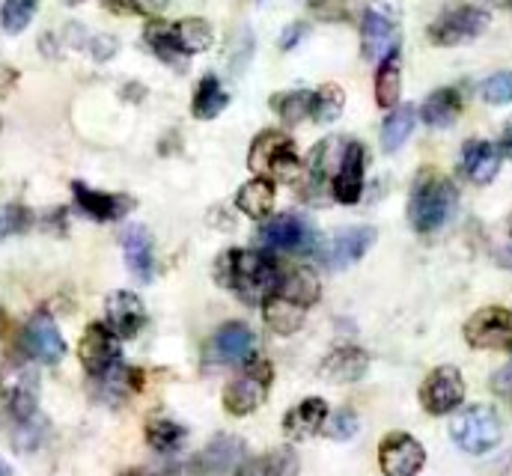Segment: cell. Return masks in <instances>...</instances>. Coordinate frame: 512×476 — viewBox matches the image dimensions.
<instances>
[{
  "label": "cell",
  "mask_w": 512,
  "mask_h": 476,
  "mask_svg": "<svg viewBox=\"0 0 512 476\" xmlns=\"http://www.w3.org/2000/svg\"><path fill=\"white\" fill-rule=\"evenodd\" d=\"M218 280L233 289L245 304H262L280 286V265L268 253L256 250H227L218 259Z\"/></svg>",
  "instance_id": "cell-1"
},
{
  "label": "cell",
  "mask_w": 512,
  "mask_h": 476,
  "mask_svg": "<svg viewBox=\"0 0 512 476\" xmlns=\"http://www.w3.org/2000/svg\"><path fill=\"white\" fill-rule=\"evenodd\" d=\"M456 203H459V194L453 182L435 170H423L408 200V221L417 233H435L450 221V215L456 212Z\"/></svg>",
  "instance_id": "cell-2"
},
{
  "label": "cell",
  "mask_w": 512,
  "mask_h": 476,
  "mask_svg": "<svg viewBox=\"0 0 512 476\" xmlns=\"http://www.w3.org/2000/svg\"><path fill=\"white\" fill-rule=\"evenodd\" d=\"M0 414L9 426L39 417V372L24 355L0 366Z\"/></svg>",
  "instance_id": "cell-3"
},
{
  "label": "cell",
  "mask_w": 512,
  "mask_h": 476,
  "mask_svg": "<svg viewBox=\"0 0 512 476\" xmlns=\"http://www.w3.org/2000/svg\"><path fill=\"white\" fill-rule=\"evenodd\" d=\"M450 435L459 444V450H465L471 456H483L501 444L504 423L492 405H471L450 423Z\"/></svg>",
  "instance_id": "cell-4"
},
{
  "label": "cell",
  "mask_w": 512,
  "mask_h": 476,
  "mask_svg": "<svg viewBox=\"0 0 512 476\" xmlns=\"http://www.w3.org/2000/svg\"><path fill=\"white\" fill-rule=\"evenodd\" d=\"M248 167L256 176H274L280 182H292L301 176V161L295 155V143L283 131H262L251 143Z\"/></svg>",
  "instance_id": "cell-5"
},
{
  "label": "cell",
  "mask_w": 512,
  "mask_h": 476,
  "mask_svg": "<svg viewBox=\"0 0 512 476\" xmlns=\"http://www.w3.org/2000/svg\"><path fill=\"white\" fill-rule=\"evenodd\" d=\"M489 27V12L480 6H468L459 3L447 12H441L432 27H429V39L441 48H453V45H465L471 39H477L483 30Z\"/></svg>",
  "instance_id": "cell-6"
},
{
  "label": "cell",
  "mask_w": 512,
  "mask_h": 476,
  "mask_svg": "<svg viewBox=\"0 0 512 476\" xmlns=\"http://www.w3.org/2000/svg\"><path fill=\"white\" fill-rule=\"evenodd\" d=\"M271 363L268 360H256L251 366H245V372H239L227 390H224V408L233 414V417H248L254 414L256 408L265 402L268 396V387H271Z\"/></svg>",
  "instance_id": "cell-7"
},
{
  "label": "cell",
  "mask_w": 512,
  "mask_h": 476,
  "mask_svg": "<svg viewBox=\"0 0 512 476\" xmlns=\"http://www.w3.org/2000/svg\"><path fill=\"white\" fill-rule=\"evenodd\" d=\"M465 340L471 349L512 352V310L507 307L477 310L465 325Z\"/></svg>",
  "instance_id": "cell-8"
},
{
  "label": "cell",
  "mask_w": 512,
  "mask_h": 476,
  "mask_svg": "<svg viewBox=\"0 0 512 476\" xmlns=\"http://www.w3.org/2000/svg\"><path fill=\"white\" fill-rule=\"evenodd\" d=\"M18 349H21V355L30 357L33 363L54 366V363H60L63 355H66V340H63L57 322L48 313H36L24 325L21 340H18Z\"/></svg>",
  "instance_id": "cell-9"
},
{
  "label": "cell",
  "mask_w": 512,
  "mask_h": 476,
  "mask_svg": "<svg viewBox=\"0 0 512 476\" xmlns=\"http://www.w3.org/2000/svg\"><path fill=\"white\" fill-rule=\"evenodd\" d=\"M256 241L268 253H307L316 244V233L304 218L280 215V218H271L262 224Z\"/></svg>",
  "instance_id": "cell-10"
},
{
  "label": "cell",
  "mask_w": 512,
  "mask_h": 476,
  "mask_svg": "<svg viewBox=\"0 0 512 476\" xmlns=\"http://www.w3.org/2000/svg\"><path fill=\"white\" fill-rule=\"evenodd\" d=\"M465 399V381L456 366H438L426 375L420 384V405L426 414H450L462 405Z\"/></svg>",
  "instance_id": "cell-11"
},
{
  "label": "cell",
  "mask_w": 512,
  "mask_h": 476,
  "mask_svg": "<svg viewBox=\"0 0 512 476\" xmlns=\"http://www.w3.org/2000/svg\"><path fill=\"white\" fill-rule=\"evenodd\" d=\"M426 465V450L408 432H390L379 444V468L384 476H417Z\"/></svg>",
  "instance_id": "cell-12"
},
{
  "label": "cell",
  "mask_w": 512,
  "mask_h": 476,
  "mask_svg": "<svg viewBox=\"0 0 512 476\" xmlns=\"http://www.w3.org/2000/svg\"><path fill=\"white\" fill-rule=\"evenodd\" d=\"M245 462V441L233 435H218L203 453L188 465V476H233Z\"/></svg>",
  "instance_id": "cell-13"
},
{
  "label": "cell",
  "mask_w": 512,
  "mask_h": 476,
  "mask_svg": "<svg viewBox=\"0 0 512 476\" xmlns=\"http://www.w3.org/2000/svg\"><path fill=\"white\" fill-rule=\"evenodd\" d=\"M78 357H81L84 369H87L93 378H99V375H105L111 366L120 363V337L111 331L108 322H93V325L84 331L81 343H78Z\"/></svg>",
  "instance_id": "cell-14"
},
{
  "label": "cell",
  "mask_w": 512,
  "mask_h": 476,
  "mask_svg": "<svg viewBox=\"0 0 512 476\" xmlns=\"http://www.w3.org/2000/svg\"><path fill=\"white\" fill-rule=\"evenodd\" d=\"M361 51H364V60L370 63H382L387 54L399 51V30H396V15L387 12L382 6H373L367 15H364V24H361Z\"/></svg>",
  "instance_id": "cell-15"
},
{
  "label": "cell",
  "mask_w": 512,
  "mask_h": 476,
  "mask_svg": "<svg viewBox=\"0 0 512 476\" xmlns=\"http://www.w3.org/2000/svg\"><path fill=\"white\" fill-rule=\"evenodd\" d=\"M256 334L242 325V322H230L224 325L221 331H215V337L209 340V349H206V360L209 363H221V366H230V363H245L251 360L256 352Z\"/></svg>",
  "instance_id": "cell-16"
},
{
  "label": "cell",
  "mask_w": 512,
  "mask_h": 476,
  "mask_svg": "<svg viewBox=\"0 0 512 476\" xmlns=\"http://www.w3.org/2000/svg\"><path fill=\"white\" fill-rule=\"evenodd\" d=\"M72 194H75L78 209L84 215H90L93 221H99V224L120 221L134 209V200L126 197V194H105V191L87 188L84 182H72Z\"/></svg>",
  "instance_id": "cell-17"
},
{
  "label": "cell",
  "mask_w": 512,
  "mask_h": 476,
  "mask_svg": "<svg viewBox=\"0 0 512 476\" xmlns=\"http://www.w3.org/2000/svg\"><path fill=\"white\" fill-rule=\"evenodd\" d=\"M361 194H364V146L346 143L334 173V197L343 206H355Z\"/></svg>",
  "instance_id": "cell-18"
},
{
  "label": "cell",
  "mask_w": 512,
  "mask_h": 476,
  "mask_svg": "<svg viewBox=\"0 0 512 476\" xmlns=\"http://www.w3.org/2000/svg\"><path fill=\"white\" fill-rule=\"evenodd\" d=\"M376 244V230L373 227H349L340 230L325 247V265L340 271L352 262H358L370 247Z\"/></svg>",
  "instance_id": "cell-19"
},
{
  "label": "cell",
  "mask_w": 512,
  "mask_h": 476,
  "mask_svg": "<svg viewBox=\"0 0 512 476\" xmlns=\"http://www.w3.org/2000/svg\"><path fill=\"white\" fill-rule=\"evenodd\" d=\"M105 310H108V325H111V331L120 340L137 337L143 331V325H146V307H143V301L134 292H126V289L108 295Z\"/></svg>",
  "instance_id": "cell-20"
},
{
  "label": "cell",
  "mask_w": 512,
  "mask_h": 476,
  "mask_svg": "<svg viewBox=\"0 0 512 476\" xmlns=\"http://www.w3.org/2000/svg\"><path fill=\"white\" fill-rule=\"evenodd\" d=\"M367 369H370V355L361 346H337L328 352V357L319 366L322 378H328L334 384L358 381V378H364Z\"/></svg>",
  "instance_id": "cell-21"
},
{
  "label": "cell",
  "mask_w": 512,
  "mask_h": 476,
  "mask_svg": "<svg viewBox=\"0 0 512 476\" xmlns=\"http://www.w3.org/2000/svg\"><path fill=\"white\" fill-rule=\"evenodd\" d=\"M501 146L489 140H468L462 149V170L474 185H489L501 170Z\"/></svg>",
  "instance_id": "cell-22"
},
{
  "label": "cell",
  "mask_w": 512,
  "mask_h": 476,
  "mask_svg": "<svg viewBox=\"0 0 512 476\" xmlns=\"http://www.w3.org/2000/svg\"><path fill=\"white\" fill-rule=\"evenodd\" d=\"M325 420H328V405H325V399L313 396V399H304L295 408H289V414L283 420V432L292 441H307L316 432H322Z\"/></svg>",
  "instance_id": "cell-23"
},
{
  "label": "cell",
  "mask_w": 512,
  "mask_h": 476,
  "mask_svg": "<svg viewBox=\"0 0 512 476\" xmlns=\"http://www.w3.org/2000/svg\"><path fill=\"white\" fill-rule=\"evenodd\" d=\"M123 256H126L128 271L140 280L149 283L155 277V253H152V238L143 227H128L123 233Z\"/></svg>",
  "instance_id": "cell-24"
},
{
  "label": "cell",
  "mask_w": 512,
  "mask_h": 476,
  "mask_svg": "<svg viewBox=\"0 0 512 476\" xmlns=\"http://www.w3.org/2000/svg\"><path fill=\"white\" fill-rule=\"evenodd\" d=\"M304 307L301 304H295V301H289V298H283V295H271V298H265L262 301V316H265V325L274 331V334H280V337H292V334H298L301 328H304Z\"/></svg>",
  "instance_id": "cell-25"
},
{
  "label": "cell",
  "mask_w": 512,
  "mask_h": 476,
  "mask_svg": "<svg viewBox=\"0 0 512 476\" xmlns=\"http://www.w3.org/2000/svg\"><path fill=\"white\" fill-rule=\"evenodd\" d=\"M96 381H99V396H102V402H108V405H123L128 396H134V393L140 390L143 375H140V369H131V366L117 363V366H111L105 375H99Z\"/></svg>",
  "instance_id": "cell-26"
},
{
  "label": "cell",
  "mask_w": 512,
  "mask_h": 476,
  "mask_svg": "<svg viewBox=\"0 0 512 476\" xmlns=\"http://www.w3.org/2000/svg\"><path fill=\"white\" fill-rule=\"evenodd\" d=\"M319 292H322L319 277H316L310 268H289V271H283L280 286H277V295H283V298L301 304L304 310L313 307V304L319 301Z\"/></svg>",
  "instance_id": "cell-27"
},
{
  "label": "cell",
  "mask_w": 512,
  "mask_h": 476,
  "mask_svg": "<svg viewBox=\"0 0 512 476\" xmlns=\"http://www.w3.org/2000/svg\"><path fill=\"white\" fill-rule=\"evenodd\" d=\"M459 111H462V96H459L453 87H444V90H435V93L423 102L420 117H423L426 125H432V128H447V125L456 122Z\"/></svg>",
  "instance_id": "cell-28"
},
{
  "label": "cell",
  "mask_w": 512,
  "mask_h": 476,
  "mask_svg": "<svg viewBox=\"0 0 512 476\" xmlns=\"http://www.w3.org/2000/svg\"><path fill=\"white\" fill-rule=\"evenodd\" d=\"M236 206H239L248 218H254V221L268 218L271 209H274V185H271V179L256 176L248 185H242V188H239V197H236Z\"/></svg>",
  "instance_id": "cell-29"
},
{
  "label": "cell",
  "mask_w": 512,
  "mask_h": 476,
  "mask_svg": "<svg viewBox=\"0 0 512 476\" xmlns=\"http://www.w3.org/2000/svg\"><path fill=\"white\" fill-rule=\"evenodd\" d=\"M146 45L155 51L158 60L170 63V66H182L188 63V54L182 51L179 45V36H176V27H167V24H149L146 27Z\"/></svg>",
  "instance_id": "cell-30"
},
{
  "label": "cell",
  "mask_w": 512,
  "mask_h": 476,
  "mask_svg": "<svg viewBox=\"0 0 512 476\" xmlns=\"http://www.w3.org/2000/svg\"><path fill=\"white\" fill-rule=\"evenodd\" d=\"M298 459L292 450H274L268 456H259L254 462H242V468L233 476H295Z\"/></svg>",
  "instance_id": "cell-31"
},
{
  "label": "cell",
  "mask_w": 512,
  "mask_h": 476,
  "mask_svg": "<svg viewBox=\"0 0 512 476\" xmlns=\"http://www.w3.org/2000/svg\"><path fill=\"white\" fill-rule=\"evenodd\" d=\"M230 105L227 90L221 87V81L215 75H206L194 93V117L197 119H215L224 108Z\"/></svg>",
  "instance_id": "cell-32"
},
{
  "label": "cell",
  "mask_w": 512,
  "mask_h": 476,
  "mask_svg": "<svg viewBox=\"0 0 512 476\" xmlns=\"http://www.w3.org/2000/svg\"><path fill=\"white\" fill-rule=\"evenodd\" d=\"M399 93H402V72H399V51H393V54H387L379 63V72H376V102L382 108H393L399 102Z\"/></svg>",
  "instance_id": "cell-33"
},
{
  "label": "cell",
  "mask_w": 512,
  "mask_h": 476,
  "mask_svg": "<svg viewBox=\"0 0 512 476\" xmlns=\"http://www.w3.org/2000/svg\"><path fill=\"white\" fill-rule=\"evenodd\" d=\"M143 438L152 450L158 453H173L179 450V444L185 441V429L176 423V420H167V417H152L143 429Z\"/></svg>",
  "instance_id": "cell-34"
},
{
  "label": "cell",
  "mask_w": 512,
  "mask_h": 476,
  "mask_svg": "<svg viewBox=\"0 0 512 476\" xmlns=\"http://www.w3.org/2000/svg\"><path fill=\"white\" fill-rule=\"evenodd\" d=\"M271 111L283 122L295 125L304 117H313V93H307V90L277 93V96H271Z\"/></svg>",
  "instance_id": "cell-35"
},
{
  "label": "cell",
  "mask_w": 512,
  "mask_h": 476,
  "mask_svg": "<svg viewBox=\"0 0 512 476\" xmlns=\"http://www.w3.org/2000/svg\"><path fill=\"white\" fill-rule=\"evenodd\" d=\"M414 131V108L411 105H402L396 108L390 117L384 119L382 125V146L384 152H396Z\"/></svg>",
  "instance_id": "cell-36"
},
{
  "label": "cell",
  "mask_w": 512,
  "mask_h": 476,
  "mask_svg": "<svg viewBox=\"0 0 512 476\" xmlns=\"http://www.w3.org/2000/svg\"><path fill=\"white\" fill-rule=\"evenodd\" d=\"M176 36H179V45H182V51L188 57L191 54H200V51H206L212 45V27L203 18H185V21H179L176 24Z\"/></svg>",
  "instance_id": "cell-37"
},
{
  "label": "cell",
  "mask_w": 512,
  "mask_h": 476,
  "mask_svg": "<svg viewBox=\"0 0 512 476\" xmlns=\"http://www.w3.org/2000/svg\"><path fill=\"white\" fill-rule=\"evenodd\" d=\"M36 9H39V0H3V6H0V27L15 36V33L27 30V24L33 21Z\"/></svg>",
  "instance_id": "cell-38"
},
{
  "label": "cell",
  "mask_w": 512,
  "mask_h": 476,
  "mask_svg": "<svg viewBox=\"0 0 512 476\" xmlns=\"http://www.w3.org/2000/svg\"><path fill=\"white\" fill-rule=\"evenodd\" d=\"M343 105H346V96L337 84H325L313 93V119L316 122H334V119L343 114Z\"/></svg>",
  "instance_id": "cell-39"
},
{
  "label": "cell",
  "mask_w": 512,
  "mask_h": 476,
  "mask_svg": "<svg viewBox=\"0 0 512 476\" xmlns=\"http://www.w3.org/2000/svg\"><path fill=\"white\" fill-rule=\"evenodd\" d=\"M322 432H325L328 438H334V441H349V438L358 435V414H355L352 408H340V411L328 414Z\"/></svg>",
  "instance_id": "cell-40"
},
{
  "label": "cell",
  "mask_w": 512,
  "mask_h": 476,
  "mask_svg": "<svg viewBox=\"0 0 512 476\" xmlns=\"http://www.w3.org/2000/svg\"><path fill=\"white\" fill-rule=\"evenodd\" d=\"M480 93H483V99L489 105H507V102H512V72H495L492 78H486Z\"/></svg>",
  "instance_id": "cell-41"
},
{
  "label": "cell",
  "mask_w": 512,
  "mask_h": 476,
  "mask_svg": "<svg viewBox=\"0 0 512 476\" xmlns=\"http://www.w3.org/2000/svg\"><path fill=\"white\" fill-rule=\"evenodd\" d=\"M251 54H254V36H251L248 27H242V30L230 39V69H233V72H242V69L248 66Z\"/></svg>",
  "instance_id": "cell-42"
},
{
  "label": "cell",
  "mask_w": 512,
  "mask_h": 476,
  "mask_svg": "<svg viewBox=\"0 0 512 476\" xmlns=\"http://www.w3.org/2000/svg\"><path fill=\"white\" fill-rule=\"evenodd\" d=\"M33 215L24 209V206H6L0 212V238L15 236V233H24L30 227Z\"/></svg>",
  "instance_id": "cell-43"
},
{
  "label": "cell",
  "mask_w": 512,
  "mask_h": 476,
  "mask_svg": "<svg viewBox=\"0 0 512 476\" xmlns=\"http://www.w3.org/2000/svg\"><path fill=\"white\" fill-rule=\"evenodd\" d=\"M111 9H123V12H140V15H155L167 6V0H105Z\"/></svg>",
  "instance_id": "cell-44"
},
{
  "label": "cell",
  "mask_w": 512,
  "mask_h": 476,
  "mask_svg": "<svg viewBox=\"0 0 512 476\" xmlns=\"http://www.w3.org/2000/svg\"><path fill=\"white\" fill-rule=\"evenodd\" d=\"M310 12L316 18H322V21H340V18L349 15L346 9H340V0H313L310 3Z\"/></svg>",
  "instance_id": "cell-45"
},
{
  "label": "cell",
  "mask_w": 512,
  "mask_h": 476,
  "mask_svg": "<svg viewBox=\"0 0 512 476\" xmlns=\"http://www.w3.org/2000/svg\"><path fill=\"white\" fill-rule=\"evenodd\" d=\"M304 39V24H289L286 33L280 36V51H292Z\"/></svg>",
  "instance_id": "cell-46"
},
{
  "label": "cell",
  "mask_w": 512,
  "mask_h": 476,
  "mask_svg": "<svg viewBox=\"0 0 512 476\" xmlns=\"http://www.w3.org/2000/svg\"><path fill=\"white\" fill-rule=\"evenodd\" d=\"M501 152H504V155H510V158H512V125H507V131H504V140H501Z\"/></svg>",
  "instance_id": "cell-47"
},
{
  "label": "cell",
  "mask_w": 512,
  "mask_h": 476,
  "mask_svg": "<svg viewBox=\"0 0 512 476\" xmlns=\"http://www.w3.org/2000/svg\"><path fill=\"white\" fill-rule=\"evenodd\" d=\"M498 262H501V265H507V268H512V244H507V247L498 253Z\"/></svg>",
  "instance_id": "cell-48"
},
{
  "label": "cell",
  "mask_w": 512,
  "mask_h": 476,
  "mask_svg": "<svg viewBox=\"0 0 512 476\" xmlns=\"http://www.w3.org/2000/svg\"><path fill=\"white\" fill-rule=\"evenodd\" d=\"M6 331H9V316H6V310L0 307V337H6Z\"/></svg>",
  "instance_id": "cell-49"
},
{
  "label": "cell",
  "mask_w": 512,
  "mask_h": 476,
  "mask_svg": "<svg viewBox=\"0 0 512 476\" xmlns=\"http://www.w3.org/2000/svg\"><path fill=\"white\" fill-rule=\"evenodd\" d=\"M492 6H501V9H512V0H489Z\"/></svg>",
  "instance_id": "cell-50"
},
{
  "label": "cell",
  "mask_w": 512,
  "mask_h": 476,
  "mask_svg": "<svg viewBox=\"0 0 512 476\" xmlns=\"http://www.w3.org/2000/svg\"><path fill=\"white\" fill-rule=\"evenodd\" d=\"M0 476H12V471H9V465H6L3 459H0Z\"/></svg>",
  "instance_id": "cell-51"
},
{
  "label": "cell",
  "mask_w": 512,
  "mask_h": 476,
  "mask_svg": "<svg viewBox=\"0 0 512 476\" xmlns=\"http://www.w3.org/2000/svg\"><path fill=\"white\" fill-rule=\"evenodd\" d=\"M120 476H155V474H149V471H126V474H120Z\"/></svg>",
  "instance_id": "cell-52"
},
{
  "label": "cell",
  "mask_w": 512,
  "mask_h": 476,
  "mask_svg": "<svg viewBox=\"0 0 512 476\" xmlns=\"http://www.w3.org/2000/svg\"><path fill=\"white\" fill-rule=\"evenodd\" d=\"M510 227H512V218H510Z\"/></svg>",
  "instance_id": "cell-53"
},
{
  "label": "cell",
  "mask_w": 512,
  "mask_h": 476,
  "mask_svg": "<svg viewBox=\"0 0 512 476\" xmlns=\"http://www.w3.org/2000/svg\"><path fill=\"white\" fill-rule=\"evenodd\" d=\"M510 125H512V119H510Z\"/></svg>",
  "instance_id": "cell-54"
}]
</instances>
